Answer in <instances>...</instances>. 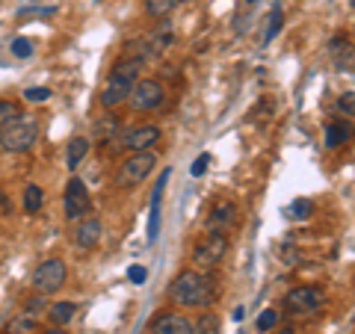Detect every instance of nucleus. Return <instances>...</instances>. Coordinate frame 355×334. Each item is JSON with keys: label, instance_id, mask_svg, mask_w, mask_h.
Returning <instances> with one entry per match:
<instances>
[{"label": "nucleus", "instance_id": "nucleus-1", "mask_svg": "<svg viewBox=\"0 0 355 334\" xmlns=\"http://www.w3.org/2000/svg\"><path fill=\"white\" fill-rule=\"evenodd\" d=\"M169 293H172V302L181 308H207L216 296V284L207 272L184 270V272H178Z\"/></svg>", "mask_w": 355, "mask_h": 334}, {"label": "nucleus", "instance_id": "nucleus-2", "mask_svg": "<svg viewBox=\"0 0 355 334\" xmlns=\"http://www.w3.org/2000/svg\"><path fill=\"white\" fill-rule=\"evenodd\" d=\"M139 65H142L139 60H119L113 65V71H110V77H107V86L101 92V107L113 109V107L128 101L130 89L139 80Z\"/></svg>", "mask_w": 355, "mask_h": 334}, {"label": "nucleus", "instance_id": "nucleus-3", "mask_svg": "<svg viewBox=\"0 0 355 334\" xmlns=\"http://www.w3.org/2000/svg\"><path fill=\"white\" fill-rule=\"evenodd\" d=\"M36 139H39V121L33 116L18 113L0 125V148L6 154H24L36 146Z\"/></svg>", "mask_w": 355, "mask_h": 334}, {"label": "nucleus", "instance_id": "nucleus-4", "mask_svg": "<svg viewBox=\"0 0 355 334\" xmlns=\"http://www.w3.org/2000/svg\"><path fill=\"white\" fill-rule=\"evenodd\" d=\"M154 166H157V154H154V151H133V154H128V157L119 163L116 184H119L121 189L139 186V184L154 172Z\"/></svg>", "mask_w": 355, "mask_h": 334}, {"label": "nucleus", "instance_id": "nucleus-5", "mask_svg": "<svg viewBox=\"0 0 355 334\" xmlns=\"http://www.w3.org/2000/svg\"><path fill=\"white\" fill-rule=\"evenodd\" d=\"M65 278H69L65 261L51 258V261H44L42 266H36V272H33V290L42 293V296H51L65 284Z\"/></svg>", "mask_w": 355, "mask_h": 334}, {"label": "nucleus", "instance_id": "nucleus-6", "mask_svg": "<svg viewBox=\"0 0 355 334\" xmlns=\"http://www.w3.org/2000/svg\"><path fill=\"white\" fill-rule=\"evenodd\" d=\"M225 254H228V234H207L193 249V261L196 266H202V272H207L225 261Z\"/></svg>", "mask_w": 355, "mask_h": 334}, {"label": "nucleus", "instance_id": "nucleus-7", "mask_svg": "<svg viewBox=\"0 0 355 334\" xmlns=\"http://www.w3.org/2000/svg\"><path fill=\"white\" fill-rule=\"evenodd\" d=\"M163 101H166V89L157 80H137V86L128 95V104L137 113H151V109L163 107Z\"/></svg>", "mask_w": 355, "mask_h": 334}, {"label": "nucleus", "instance_id": "nucleus-8", "mask_svg": "<svg viewBox=\"0 0 355 334\" xmlns=\"http://www.w3.org/2000/svg\"><path fill=\"white\" fill-rule=\"evenodd\" d=\"M284 310L291 317H314L320 310V290L317 287H293L284 296Z\"/></svg>", "mask_w": 355, "mask_h": 334}, {"label": "nucleus", "instance_id": "nucleus-9", "mask_svg": "<svg viewBox=\"0 0 355 334\" xmlns=\"http://www.w3.org/2000/svg\"><path fill=\"white\" fill-rule=\"evenodd\" d=\"M62 207H65V219H83V213H89V189L80 177H71L69 186H65V198H62Z\"/></svg>", "mask_w": 355, "mask_h": 334}, {"label": "nucleus", "instance_id": "nucleus-10", "mask_svg": "<svg viewBox=\"0 0 355 334\" xmlns=\"http://www.w3.org/2000/svg\"><path fill=\"white\" fill-rule=\"evenodd\" d=\"M160 139H163V130L157 125H142V128H133V130H128L125 137H121V148H125L128 154H133V151H151Z\"/></svg>", "mask_w": 355, "mask_h": 334}, {"label": "nucleus", "instance_id": "nucleus-11", "mask_svg": "<svg viewBox=\"0 0 355 334\" xmlns=\"http://www.w3.org/2000/svg\"><path fill=\"white\" fill-rule=\"evenodd\" d=\"M237 225V204L234 202H216L207 213V231L210 234H228Z\"/></svg>", "mask_w": 355, "mask_h": 334}, {"label": "nucleus", "instance_id": "nucleus-12", "mask_svg": "<svg viewBox=\"0 0 355 334\" xmlns=\"http://www.w3.org/2000/svg\"><path fill=\"white\" fill-rule=\"evenodd\" d=\"M101 237H104V225H101V219H95V216L83 219L80 225H77V231H74L77 249H95L98 243H101Z\"/></svg>", "mask_w": 355, "mask_h": 334}, {"label": "nucleus", "instance_id": "nucleus-13", "mask_svg": "<svg viewBox=\"0 0 355 334\" xmlns=\"http://www.w3.org/2000/svg\"><path fill=\"white\" fill-rule=\"evenodd\" d=\"M151 334H193V322L184 314H163L151 322Z\"/></svg>", "mask_w": 355, "mask_h": 334}, {"label": "nucleus", "instance_id": "nucleus-14", "mask_svg": "<svg viewBox=\"0 0 355 334\" xmlns=\"http://www.w3.org/2000/svg\"><path fill=\"white\" fill-rule=\"evenodd\" d=\"M146 44V57H157V53H163V51H169L172 44H175V36L169 30H160V33H151V36L142 42Z\"/></svg>", "mask_w": 355, "mask_h": 334}, {"label": "nucleus", "instance_id": "nucleus-15", "mask_svg": "<svg viewBox=\"0 0 355 334\" xmlns=\"http://www.w3.org/2000/svg\"><path fill=\"white\" fill-rule=\"evenodd\" d=\"M89 154V139L86 137H74L69 142V151H65V163H69V169H77Z\"/></svg>", "mask_w": 355, "mask_h": 334}, {"label": "nucleus", "instance_id": "nucleus-16", "mask_svg": "<svg viewBox=\"0 0 355 334\" xmlns=\"http://www.w3.org/2000/svg\"><path fill=\"white\" fill-rule=\"evenodd\" d=\"M6 334H30V331H36V317L30 314H21V317H15L12 322H6V328H3Z\"/></svg>", "mask_w": 355, "mask_h": 334}, {"label": "nucleus", "instance_id": "nucleus-17", "mask_svg": "<svg viewBox=\"0 0 355 334\" xmlns=\"http://www.w3.org/2000/svg\"><path fill=\"white\" fill-rule=\"evenodd\" d=\"M42 204H44V189L36 186V184H30L24 189V210H27V213H39Z\"/></svg>", "mask_w": 355, "mask_h": 334}, {"label": "nucleus", "instance_id": "nucleus-18", "mask_svg": "<svg viewBox=\"0 0 355 334\" xmlns=\"http://www.w3.org/2000/svg\"><path fill=\"white\" fill-rule=\"evenodd\" d=\"M193 334H219V317L216 314H202L193 322Z\"/></svg>", "mask_w": 355, "mask_h": 334}, {"label": "nucleus", "instance_id": "nucleus-19", "mask_svg": "<svg viewBox=\"0 0 355 334\" xmlns=\"http://www.w3.org/2000/svg\"><path fill=\"white\" fill-rule=\"evenodd\" d=\"M74 310H77L74 302H57V305H51V319L57 322V326H65V322L74 317Z\"/></svg>", "mask_w": 355, "mask_h": 334}, {"label": "nucleus", "instance_id": "nucleus-20", "mask_svg": "<svg viewBox=\"0 0 355 334\" xmlns=\"http://www.w3.org/2000/svg\"><path fill=\"white\" fill-rule=\"evenodd\" d=\"M347 139H349V128H343V125H329L326 128V146L329 148H340Z\"/></svg>", "mask_w": 355, "mask_h": 334}, {"label": "nucleus", "instance_id": "nucleus-21", "mask_svg": "<svg viewBox=\"0 0 355 334\" xmlns=\"http://www.w3.org/2000/svg\"><path fill=\"white\" fill-rule=\"evenodd\" d=\"M311 213H314V202H311V198H296V202L287 207V216L291 219H308Z\"/></svg>", "mask_w": 355, "mask_h": 334}, {"label": "nucleus", "instance_id": "nucleus-22", "mask_svg": "<svg viewBox=\"0 0 355 334\" xmlns=\"http://www.w3.org/2000/svg\"><path fill=\"white\" fill-rule=\"evenodd\" d=\"M175 6H178V0H146L148 15H154V18H166Z\"/></svg>", "mask_w": 355, "mask_h": 334}, {"label": "nucleus", "instance_id": "nucleus-23", "mask_svg": "<svg viewBox=\"0 0 355 334\" xmlns=\"http://www.w3.org/2000/svg\"><path fill=\"white\" fill-rule=\"evenodd\" d=\"M12 57H18V60L33 57V42H30L27 36H18V39L12 42Z\"/></svg>", "mask_w": 355, "mask_h": 334}, {"label": "nucleus", "instance_id": "nucleus-24", "mask_svg": "<svg viewBox=\"0 0 355 334\" xmlns=\"http://www.w3.org/2000/svg\"><path fill=\"white\" fill-rule=\"evenodd\" d=\"M24 98L30 104H44L51 98V89H44V86H30L27 92H24Z\"/></svg>", "mask_w": 355, "mask_h": 334}, {"label": "nucleus", "instance_id": "nucleus-25", "mask_svg": "<svg viewBox=\"0 0 355 334\" xmlns=\"http://www.w3.org/2000/svg\"><path fill=\"white\" fill-rule=\"evenodd\" d=\"M275 322H279V310H272V308L263 310V314L258 317V331H270Z\"/></svg>", "mask_w": 355, "mask_h": 334}, {"label": "nucleus", "instance_id": "nucleus-26", "mask_svg": "<svg viewBox=\"0 0 355 334\" xmlns=\"http://www.w3.org/2000/svg\"><path fill=\"white\" fill-rule=\"evenodd\" d=\"M282 30V9H275V12L270 15V27H266V42H272L275 36H279Z\"/></svg>", "mask_w": 355, "mask_h": 334}, {"label": "nucleus", "instance_id": "nucleus-27", "mask_svg": "<svg viewBox=\"0 0 355 334\" xmlns=\"http://www.w3.org/2000/svg\"><path fill=\"white\" fill-rule=\"evenodd\" d=\"M338 109L347 118H352V113H355V101H352V92H343L340 98H338Z\"/></svg>", "mask_w": 355, "mask_h": 334}, {"label": "nucleus", "instance_id": "nucleus-28", "mask_svg": "<svg viewBox=\"0 0 355 334\" xmlns=\"http://www.w3.org/2000/svg\"><path fill=\"white\" fill-rule=\"evenodd\" d=\"M128 278H130V284H146V278H148V270H146V266H130V270H128Z\"/></svg>", "mask_w": 355, "mask_h": 334}, {"label": "nucleus", "instance_id": "nucleus-29", "mask_svg": "<svg viewBox=\"0 0 355 334\" xmlns=\"http://www.w3.org/2000/svg\"><path fill=\"white\" fill-rule=\"evenodd\" d=\"M12 116H18V107H15L12 101H3V98H0V125H3V121H9Z\"/></svg>", "mask_w": 355, "mask_h": 334}, {"label": "nucleus", "instance_id": "nucleus-30", "mask_svg": "<svg viewBox=\"0 0 355 334\" xmlns=\"http://www.w3.org/2000/svg\"><path fill=\"white\" fill-rule=\"evenodd\" d=\"M207 163H210V157H207V154H202V157H196V160H193V169H190V172H193L196 177H198V175H205V172H207Z\"/></svg>", "mask_w": 355, "mask_h": 334}, {"label": "nucleus", "instance_id": "nucleus-31", "mask_svg": "<svg viewBox=\"0 0 355 334\" xmlns=\"http://www.w3.org/2000/svg\"><path fill=\"white\" fill-rule=\"evenodd\" d=\"M6 210H9V202H6V193L0 189V213H6Z\"/></svg>", "mask_w": 355, "mask_h": 334}, {"label": "nucleus", "instance_id": "nucleus-32", "mask_svg": "<svg viewBox=\"0 0 355 334\" xmlns=\"http://www.w3.org/2000/svg\"><path fill=\"white\" fill-rule=\"evenodd\" d=\"M44 334H65V331H62V326H53V328H48Z\"/></svg>", "mask_w": 355, "mask_h": 334}, {"label": "nucleus", "instance_id": "nucleus-33", "mask_svg": "<svg viewBox=\"0 0 355 334\" xmlns=\"http://www.w3.org/2000/svg\"><path fill=\"white\" fill-rule=\"evenodd\" d=\"M275 334H296V331H293V328H279Z\"/></svg>", "mask_w": 355, "mask_h": 334}, {"label": "nucleus", "instance_id": "nucleus-34", "mask_svg": "<svg viewBox=\"0 0 355 334\" xmlns=\"http://www.w3.org/2000/svg\"><path fill=\"white\" fill-rule=\"evenodd\" d=\"M178 3H193V0H178Z\"/></svg>", "mask_w": 355, "mask_h": 334}, {"label": "nucleus", "instance_id": "nucleus-35", "mask_svg": "<svg viewBox=\"0 0 355 334\" xmlns=\"http://www.w3.org/2000/svg\"><path fill=\"white\" fill-rule=\"evenodd\" d=\"M246 3H258V0H246Z\"/></svg>", "mask_w": 355, "mask_h": 334}]
</instances>
